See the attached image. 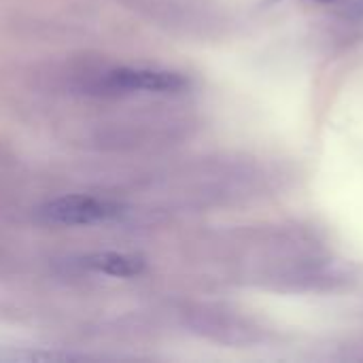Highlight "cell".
I'll list each match as a JSON object with an SVG mask.
<instances>
[{
  "label": "cell",
  "instance_id": "3957f363",
  "mask_svg": "<svg viewBox=\"0 0 363 363\" xmlns=\"http://www.w3.org/2000/svg\"><path fill=\"white\" fill-rule=\"evenodd\" d=\"M83 266L94 270V272H102L108 277H119V279H132L138 277L145 270V259L138 255H125V253H113V251H104V253H91L85 255Z\"/></svg>",
  "mask_w": 363,
  "mask_h": 363
},
{
  "label": "cell",
  "instance_id": "6da1fadb",
  "mask_svg": "<svg viewBox=\"0 0 363 363\" xmlns=\"http://www.w3.org/2000/svg\"><path fill=\"white\" fill-rule=\"evenodd\" d=\"M123 213V206L111 200L89 198V196H64L43 204L36 211V219L45 225H91L117 219Z\"/></svg>",
  "mask_w": 363,
  "mask_h": 363
},
{
  "label": "cell",
  "instance_id": "7a4b0ae2",
  "mask_svg": "<svg viewBox=\"0 0 363 363\" xmlns=\"http://www.w3.org/2000/svg\"><path fill=\"white\" fill-rule=\"evenodd\" d=\"M187 85V81L168 70H151V68H113L98 77L91 83L94 94L117 96V94H134V91H149V94H170L179 91Z\"/></svg>",
  "mask_w": 363,
  "mask_h": 363
}]
</instances>
